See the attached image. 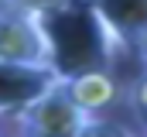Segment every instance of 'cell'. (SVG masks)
<instances>
[{
  "label": "cell",
  "instance_id": "1",
  "mask_svg": "<svg viewBox=\"0 0 147 137\" xmlns=\"http://www.w3.org/2000/svg\"><path fill=\"white\" fill-rule=\"evenodd\" d=\"M14 120V137H75L92 117L82 113L79 106L72 103V96L65 93L62 79L45 93L38 96L31 106H24Z\"/></svg>",
  "mask_w": 147,
  "mask_h": 137
},
{
  "label": "cell",
  "instance_id": "2",
  "mask_svg": "<svg viewBox=\"0 0 147 137\" xmlns=\"http://www.w3.org/2000/svg\"><path fill=\"white\" fill-rule=\"evenodd\" d=\"M0 58L3 62H31L51 65V38L45 21L3 3L0 7Z\"/></svg>",
  "mask_w": 147,
  "mask_h": 137
},
{
  "label": "cell",
  "instance_id": "3",
  "mask_svg": "<svg viewBox=\"0 0 147 137\" xmlns=\"http://www.w3.org/2000/svg\"><path fill=\"white\" fill-rule=\"evenodd\" d=\"M55 65H31V62H3L0 58V117H17L24 106L45 96L58 82Z\"/></svg>",
  "mask_w": 147,
  "mask_h": 137
},
{
  "label": "cell",
  "instance_id": "4",
  "mask_svg": "<svg viewBox=\"0 0 147 137\" xmlns=\"http://www.w3.org/2000/svg\"><path fill=\"white\" fill-rule=\"evenodd\" d=\"M89 10L103 31L110 55L134 48V41L147 31V0H89Z\"/></svg>",
  "mask_w": 147,
  "mask_h": 137
},
{
  "label": "cell",
  "instance_id": "5",
  "mask_svg": "<svg viewBox=\"0 0 147 137\" xmlns=\"http://www.w3.org/2000/svg\"><path fill=\"white\" fill-rule=\"evenodd\" d=\"M62 86L65 93L72 96V103L89 113V117H99L103 110H110L116 96H120V79L113 75L106 65H96V68H79L72 75H62Z\"/></svg>",
  "mask_w": 147,
  "mask_h": 137
},
{
  "label": "cell",
  "instance_id": "6",
  "mask_svg": "<svg viewBox=\"0 0 147 137\" xmlns=\"http://www.w3.org/2000/svg\"><path fill=\"white\" fill-rule=\"evenodd\" d=\"M75 137H137L127 123H120V120H103V117H92L82 130Z\"/></svg>",
  "mask_w": 147,
  "mask_h": 137
},
{
  "label": "cell",
  "instance_id": "7",
  "mask_svg": "<svg viewBox=\"0 0 147 137\" xmlns=\"http://www.w3.org/2000/svg\"><path fill=\"white\" fill-rule=\"evenodd\" d=\"M7 3H10V7H21V10H28V14H34V17H48V14L69 7L72 0H7Z\"/></svg>",
  "mask_w": 147,
  "mask_h": 137
},
{
  "label": "cell",
  "instance_id": "8",
  "mask_svg": "<svg viewBox=\"0 0 147 137\" xmlns=\"http://www.w3.org/2000/svg\"><path fill=\"white\" fill-rule=\"evenodd\" d=\"M134 103H137V110L147 117V75L137 82V89H134Z\"/></svg>",
  "mask_w": 147,
  "mask_h": 137
},
{
  "label": "cell",
  "instance_id": "9",
  "mask_svg": "<svg viewBox=\"0 0 147 137\" xmlns=\"http://www.w3.org/2000/svg\"><path fill=\"white\" fill-rule=\"evenodd\" d=\"M134 52H137V58H140V62H144V65H147V31L140 34L137 41H134Z\"/></svg>",
  "mask_w": 147,
  "mask_h": 137
},
{
  "label": "cell",
  "instance_id": "10",
  "mask_svg": "<svg viewBox=\"0 0 147 137\" xmlns=\"http://www.w3.org/2000/svg\"><path fill=\"white\" fill-rule=\"evenodd\" d=\"M3 3H7V0H0V7H3Z\"/></svg>",
  "mask_w": 147,
  "mask_h": 137
},
{
  "label": "cell",
  "instance_id": "11",
  "mask_svg": "<svg viewBox=\"0 0 147 137\" xmlns=\"http://www.w3.org/2000/svg\"><path fill=\"white\" fill-rule=\"evenodd\" d=\"M0 137H3V134H0Z\"/></svg>",
  "mask_w": 147,
  "mask_h": 137
}]
</instances>
